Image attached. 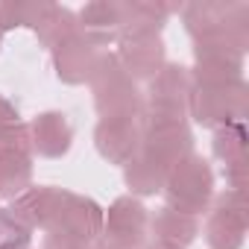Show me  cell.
<instances>
[{
    "mask_svg": "<svg viewBox=\"0 0 249 249\" xmlns=\"http://www.w3.org/2000/svg\"><path fill=\"white\" fill-rule=\"evenodd\" d=\"M114 56H117L120 68L126 71L135 82H150L167 65V47H164L161 36H153V33L120 36Z\"/></svg>",
    "mask_w": 249,
    "mask_h": 249,
    "instance_id": "cell-8",
    "label": "cell"
},
{
    "mask_svg": "<svg viewBox=\"0 0 249 249\" xmlns=\"http://www.w3.org/2000/svg\"><path fill=\"white\" fill-rule=\"evenodd\" d=\"M88 85L100 120H138L144 114V94L138 91V82L120 68L111 50H100Z\"/></svg>",
    "mask_w": 249,
    "mask_h": 249,
    "instance_id": "cell-2",
    "label": "cell"
},
{
    "mask_svg": "<svg viewBox=\"0 0 249 249\" xmlns=\"http://www.w3.org/2000/svg\"><path fill=\"white\" fill-rule=\"evenodd\" d=\"M147 231H153V240H164V243H173V246L188 249L196 240V234H199V220L191 217V214H182L176 208L161 205L150 217V229Z\"/></svg>",
    "mask_w": 249,
    "mask_h": 249,
    "instance_id": "cell-18",
    "label": "cell"
},
{
    "mask_svg": "<svg viewBox=\"0 0 249 249\" xmlns=\"http://www.w3.org/2000/svg\"><path fill=\"white\" fill-rule=\"evenodd\" d=\"M24 249H33V246H24Z\"/></svg>",
    "mask_w": 249,
    "mask_h": 249,
    "instance_id": "cell-32",
    "label": "cell"
},
{
    "mask_svg": "<svg viewBox=\"0 0 249 249\" xmlns=\"http://www.w3.org/2000/svg\"><path fill=\"white\" fill-rule=\"evenodd\" d=\"M191 71L179 62H167L150 82H147V100L144 111L156 117H173L188 120V103H191Z\"/></svg>",
    "mask_w": 249,
    "mask_h": 249,
    "instance_id": "cell-7",
    "label": "cell"
},
{
    "mask_svg": "<svg viewBox=\"0 0 249 249\" xmlns=\"http://www.w3.org/2000/svg\"><path fill=\"white\" fill-rule=\"evenodd\" d=\"M18 120H21V114H18L15 103L0 94V126H6V123H18Z\"/></svg>",
    "mask_w": 249,
    "mask_h": 249,
    "instance_id": "cell-29",
    "label": "cell"
},
{
    "mask_svg": "<svg viewBox=\"0 0 249 249\" xmlns=\"http://www.w3.org/2000/svg\"><path fill=\"white\" fill-rule=\"evenodd\" d=\"M144 246H147V234L114 231V229H103L100 237L91 243V249H144Z\"/></svg>",
    "mask_w": 249,
    "mask_h": 249,
    "instance_id": "cell-26",
    "label": "cell"
},
{
    "mask_svg": "<svg viewBox=\"0 0 249 249\" xmlns=\"http://www.w3.org/2000/svg\"><path fill=\"white\" fill-rule=\"evenodd\" d=\"M141 153L153 156L159 164L173 167L185 156L194 153V132L188 120H173V117H156V114H141Z\"/></svg>",
    "mask_w": 249,
    "mask_h": 249,
    "instance_id": "cell-6",
    "label": "cell"
},
{
    "mask_svg": "<svg viewBox=\"0 0 249 249\" xmlns=\"http://www.w3.org/2000/svg\"><path fill=\"white\" fill-rule=\"evenodd\" d=\"M3 36H6V33H3V27H0V50H3Z\"/></svg>",
    "mask_w": 249,
    "mask_h": 249,
    "instance_id": "cell-31",
    "label": "cell"
},
{
    "mask_svg": "<svg viewBox=\"0 0 249 249\" xmlns=\"http://www.w3.org/2000/svg\"><path fill=\"white\" fill-rule=\"evenodd\" d=\"M179 9L182 3L176 6V3H164V0H123V33L120 36H132V33L161 36L164 24Z\"/></svg>",
    "mask_w": 249,
    "mask_h": 249,
    "instance_id": "cell-16",
    "label": "cell"
},
{
    "mask_svg": "<svg viewBox=\"0 0 249 249\" xmlns=\"http://www.w3.org/2000/svg\"><path fill=\"white\" fill-rule=\"evenodd\" d=\"M33 185V156H0V199H15Z\"/></svg>",
    "mask_w": 249,
    "mask_h": 249,
    "instance_id": "cell-21",
    "label": "cell"
},
{
    "mask_svg": "<svg viewBox=\"0 0 249 249\" xmlns=\"http://www.w3.org/2000/svg\"><path fill=\"white\" fill-rule=\"evenodd\" d=\"M167 173L170 167L159 164L153 156L147 153H138L129 164H123V185L129 188V196H156L164 191V182H167Z\"/></svg>",
    "mask_w": 249,
    "mask_h": 249,
    "instance_id": "cell-17",
    "label": "cell"
},
{
    "mask_svg": "<svg viewBox=\"0 0 249 249\" xmlns=\"http://www.w3.org/2000/svg\"><path fill=\"white\" fill-rule=\"evenodd\" d=\"M47 9L50 0H6V3H0V27H3V33L36 30Z\"/></svg>",
    "mask_w": 249,
    "mask_h": 249,
    "instance_id": "cell-22",
    "label": "cell"
},
{
    "mask_svg": "<svg viewBox=\"0 0 249 249\" xmlns=\"http://www.w3.org/2000/svg\"><path fill=\"white\" fill-rule=\"evenodd\" d=\"M33 229H27L9 208H0V249H24L33 246Z\"/></svg>",
    "mask_w": 249,
    "mask_h": 249,
    "instance_id": "cell-24",
    "label": "cell"
},
{
    "mask_svg": "<svg viewBox=\"0 0 249 249\" xmlns=\"http://www.w3.org/2000/svg\"><path fill=\"white\" fill-rule=\"evenodd\" d=\"M38 44L47 47V50H56L62 41H68L71 36L79 33V21H76V12L68 9V6H59V3H50V9L44 12V18L38 21V27L33 30Z\"/></svg>",
    "mask_w": 249,
    "mask_h": 249,
    "instance_id": "cell-20",
    "label": "cell"
},
{
    "mask_svg": "<svg viewBox=\"0 0 249 249\" xmlns=\"http://www.w3.org/2000/svg\"><path fill=\"white\" fill-rule=\"evenodd\" d=\"M249 50V3L223 30L194 41V85H223L243 79V59Z\"/></svg>",
    "mask_w": 249,
    "mask_h": 249,
    "instance_id": "cell-1",
    "label": "cell"
},
{
    "mask_svg": "<svg viewBox=\"0 0 249 249\" xmlns=\"http://www.w3.org/2000/svg\"><path fill=\"white\" fill-rule=\"evenodd\" d=\"M30 141H33V153H38L41 159L68 156L73 147V126H71L68 114H62V111L36 114L30 123Z\"/></svg>",
    "mask_w": 249,
    "mask_h": 249,
    "instance_id": "cell-15",
    "label": "cell"
},
{
    "mask_svg": "<svg viewBox=\"0 0 249 249\" xmlns=\"http://www.w3.org/2000/svg\"><path fill=\"white\" fill-rule=\"evenodd\" d=\"M223 176H226V188L229 191H246V176H249V164L246 156L234 159L229 164H223Z\"/></svg>",
    "mask_w": 249,
    "mask_h": 249,
    "instance_id": "cell-27",
    "label": "cell"
},
{
    "mask_svg": "<svg viewBox=\"0 0 249 249\" xmlns=\"http://www.w3.org/2000/svg\"><path fill=\"white\" fill-rule=\"evenodd\" d=\"M94 147L108 164H129L141 153V123L138 120H100L94 126Z\"/></svg>",
    "mask_w": 249,
    "mask_h": 249,
    "instance_id": "cell-11",
    "label": "cell"
},
{
    "mask_svg": "<svg viewBox=\"0 0 249 249\" xmlns=\"http://www.w3.org/2000/svg\"><path fill=\"white\" fill-rule=\"evenodd\" d=\"M68 191L65 188H56V185H30L21 196H15L6 208L33 231H50L59 211H62V202H65Z\"/></svg>",
    "mask_w": 249,
    "mask_h": 249,
    "instance_id": "cell-10",
    "label": "cell"
},
{
    "mask_svg": "<svg viewBox=\"0 0 249 249\" xmlns=\"http://www.w3.org/2000/svg\"><path fill=\"white\" fill-rule=\"evenodd\" d=\"M53 53V71H56V79L65 82V85H85L91 79V71L97 65V56L100 50L82 36H71L68 41H62Z\"/></svg>",
    "mask_w": 249,
    "mask_h": 249,
    "instance_id": "cell-13",
    "label": "cell"
},
{
    "mask_svg": "<svg viewBox=\"0 0 249 249\" xmlns=\"http://www.w3.org/2000/svg\"><path fill=\"white\" fill-rule=\"evenodd\" d=\"M246 141H249L246 123H229V126L214 129L211 153H214V159H217V161L229 164V161H234V159H243V156H246Z\"/></svg>",
    "mask_w": 249,
    "mask_h": 249,
    "instance_id": "cell-23",
    "label": "cell"
},
{
    "mask_svg": "<svg viewBox=\"0 0 249 249\" xmlns=\"http://www.w3.org/2000/svg\"><path fill=\"white\" fill-rule=\"evenodd\" d=\"M188 117L202 129H220L229 123H243L249 117V85L246 79L223 85H194Z\"/></svg>",
    "mask_w": 249,
    "mask_h": 249,
    "instance_id": "cell-4",
    "label": "cell"
},
{
    "mask_svg": "<svg viewBox=\"0 0 249 249\" xmlns=\"http://www.w3.org/2000/svg\"><path fill=\"white\" fill-rule=\"evenodd\" d=\"M161 194L167 199V208H176L182 214L199 217L202 211H208L214 199V170L208 159H202L199 153H191L182 161H176L167 173Z\"/></svg>",
    "mask_w": 249,
    "mask_h": 249,
    "instance_id": "cell-3",
    "label": "cell"
},
{
    "mask_svg": "<svg viewBox=\"0 0 249 249\" xmlns=\"http://www.w3.org/2000/svg\"><path fill=\"white\" fill-rule=\"evenodd\" d=\"M103 220H106V208L97 199L68 191V196L62 202V211H59V217H56L50 231L73 237V240L91 246L100 237V231H103Z\"/></svg>",
    "mask_w": 249,
    "mask_h": 249,
    "instance_id": "cell-9",
    "label": "cell"
},
{
    "mask_svg": "<svg viewBox=\"0 0 249 249\" xmlns=\"http://www.w3.org/2000/svg\"><path fill=\"white\" fill-rule=\"evenodd\" d=\"M38 249H91V246H88V243H79V240H73V237L56 234V231H44Z\"/></svg>",
    "mask_w": 249,
    "mask_h": 249,
    "instance_id": "cell-28",
    "label": "cell"
},
{
    "mask_svg": "<svg viewBox=\"0 0 249 249\" xmlns=\"http://www.w3.org/2000/svg\"><path fill=\"white\" fill-rule=\"evenodd\" d=\"M0 156H33L30 123H6L0 126Z\"/></svg>",
    "mask_w": 249,
    "mask_h": 249,
    "instance_id": "cell-25",
    "label": "cell"
},
{
    "mask_svg": "<svg viewBox=\"0 0 249 249\" xmlns=\"http://www.w3.org/2000/svg\"><path fill=\"white\" fill-rule=\"evenodd\" d=\"M76 21H79V33L97 50L117 44V38L123 33V0H94V3H85L76 12Z\"/></svg>",
    "mask_w": 249,
    "mask_h": 249,
    "instance_id": "cell-12",
    "label": "cell"
},
{
    "mask_svg": "<svg viewBox=\"0 0 249 249\" xmlns=\"http://www.w3.org/2000/svg\"><path fill=\"white\" fill-rule=\"evenodd\" d=\"M240 9H243V3H237V0H191V3H182L179 15H182L188 36L196 41V38L211 36V33L223 30L226 24H231Z\"/></svg>",
    "mask_w": 249,
    "mask_h": 249,
    "instance_id": "cell-14",
    "label": "cell"
},
{
    "mask_svg": "<svg viewBox=\"0 0 249 249\" xmlns=\"http://www.w3.org/2000/svg\"><path fill=\"white\" fill-rule=\"evenodd\" d=\"M144 249H182V246H173V243H164V240H147Z\"/></svg>",
    "mask_w": 249,
    "mask_h": 249,
    "instance_id": "cell-30",
    "label": "cell"
},
{
    "mask_svg": "<svg viewBox=\"0 0 249 249\" xmlns=\"http://www.w3.org/2000/svg\"><path fill=\"white\" fill-rule=\"evenodd\" d=\"M103 229L132 231V234H147V229H150V211L144 208V202H141L138 196L123 194V196H117V199L106 208Z\"/></svg>",
    "mask_w": 249,
    "mask_h": 249,
    "instance_id": "cell-19",
    "label": "cell"
},
{
    "mask_svg": "<svg viewBox=\"0 0 249 249\" xmlns=\"http://www.w3.org/2000/svg\"><path fill=\"white\" fill-rule=\"evenodd\" d=\"M249 229L246 191H223L214 194L208 220H205V243L208 249H240Z\"/></svg>",
    "mask_w": 249,
    "mask_h": 249,
    "instance_id": "cell-5",
    "label": "cell"
}]
</instances>
